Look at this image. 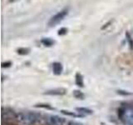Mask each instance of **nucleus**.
<instances>
[{
	"label": "nucleus",
	"instance_id": "nucleus-19",
	"mask_svg": "<svg viewBox=\"0 0 133 125\" xmlns=\"http://www.w3.org/2000/svg\"><path fill=\"white\" fill-rule=\"evenodd\" d=\"M111 23V21H110V22H108L107 23H106L105 25H104V26H103V27L102 28V29H105V28H106L107 27H108V26H109V25H110Z\"/></svg>",
	"mask_w": 133,
	"mask_h": 125
},
{
	"label": "nucleus",
	"instance_id": "nucleus-9",
	"mask_svg": "<svg viewBox=\"0 0 133 125\" xmlns=\"http://www.w3.org/2000/svg\"><path fill=\"white\" fill-rule=\"evenodd\" d=\"M76 110L77 112H79L80 114H91L93 113V111L91 109H89V108H77Z\"/></svg>",
	"mask_w": 133,
	"mask_h": 125
},
{
	"label": "nucleus",
	"instance_id": "nucleus-17",
	"mask_svg": "<svg viewBox=\"0 0 133 125\" xmlns=\"http://www.w3.org/2000/svg\"><path fill=\"white\" fill-rule=\"evenodd\" d=\"M3 125H19L14 121H2Z\"/></svg>",
	"mask_w": 133,
	"mask_h": 125
},
{
	"label": "nucleus",
	"instance_id": "nucleus-4",
	"mask_svg": "<svg viewBox=\"0 0 133 125\" xmlns=\"http://www.w3.org/2000/svg\"><path fill=\"white\" fill-rule=\"evenodd\" d=\"M47 125H63L65 119L57 115H48L45 118Z\"/></svg>",
	"mask_w": 133,
	"mask_h": 125
},
{
	"label": "nucleus",
	"instance_id": "nucleus-16",
	"mask_svg": "<svg viewBox=\"0 0 133 125\" xmlns=\"http://www.w3.org/2000/svg\"><path fill=\"white\" fill-rule=\"evenodd\" d=\"M66 33H68V28H62L59 29V30H58L57 34H58V35H60V36H62V35H65Z\"/></svg>",
	"mask_w": 133,
	"mask_h": 125
},
{
	"label": "nucleus",
	"instance_id": "nucleus-1",
	"mask_svg": "<svg viewBox=\"0 0 133 125\" xmlns=\"http://www.w3.org/2000/svg\"><path fill=\"white\" fill-rule=\"evenodd\" d=\"M37 119H38V115L30 111L21 112L18 114V120L20 123L26 125H32L35 123L37 122Z\"/></svg>",
	"mask_w": 133,
	"mask_h": 125
},
{
	"label": "nucleus",
	"instance_id": "nucleus-6",
	"mask_svg": "<svg viewBox=\"0 0 133 125\" xmlns=\"http://www.w3.org/2000/svg\"><path fill=\"white\" fill-rule=\"evenodd\" d=\"M124 118H126V122L129 125H133V109H125V114L122 119H123Z\"/></svg>",
	"mask_w": 133,
	"mask_h": 125
},
{
	"label": "nucleus",
	"instance_id": "nucleus-2",
	"mask_svg": "<svg viewBox=\"0 0 133 125\" xmlns=\"http://www.w3.org/2000/svg\"><path fill=\"white\" fill-rule=\"evenodd\" d=\"M68 8H65V9L62 10L61 12H57L56 15H54L53 17H52L51 19L49 20L48 26L49 27L56 26L57 23H59L63 19L66 15H68Z\"/></svg>",
	"mask_w": 133,
	"mask_h": 125
},
{
	"label": "nucleus",
	"instance_id": "nucleus-14",
	"mask_svg": "<svg viewBox=\"0 0 133 125\" xmlns=\"http://www.w3.org/2000/svg\"><path fill=\"white\" fill-rule=\"evenodd\" d=\"M36 108H45V109H52V108L48 105V104H43V103H39V104H36L35 105Z\"/></svg>",
	"mask_w": 133,
	"mask_h": 125
},
{
	"label": "nucleus",
	"instance_id": "nucleus-12",
	"mask_svg": "<svg viewBox=\"0 0 133 125\" xmlns=\"http://www.w3.org/2000/svg\"><path fill=\"white\" fill-rule=\"evenodd\" d=\"M29 52H30V49L27 48H20L17 50V53L20 55H27L29 53Z\"/></svg>",
	"mask_w": 133,
	"mask_h": 125
},
{
	"label": "nucleus",
	"instance_id": "nucleus-11",
	"mask_svg": "<svg viewBox=\"0 0 133 125\" xmlns=\"http://www.w3.org/2000/svg\"><path fill=\"white\" fill-rule=\"evenodd\" d=\"M41 42L44 46H46V47H51V46L54 44V41L50 39H43L41 40Z\"/></svg>",
	"mask_w": 133,
	"mask_h": 125
},
{
	"label": "nucleus",
	"instance_id": "nucleus-5",
	"mask_svg": "<svg viewBox=\"0 0 133 125\" xmlns=\"http://www.w3.org/2000/svg\"><path fill=\"white\" fill-rule=\"evenodd\" d=\"M66 90L65 89H62V88H60V89H52V90H48L46 91L44 94L47 95H57V96H62L64 95L66 93Z\"/></svg>",
	"mask_w": 133,
	"mask_h": 125
},
{
	"label": "nucleus",
	"instance_id": "nucleus-10",
	"mask_svg": "<svg viewBox=\"0 0 133 125\" xmlns=\"http://www.w3.org/2000/svg\"><path fill=\"white\" fill-rule=\"evenodd\" d=\"M72 94H73V96L75 98H78V99H84V98H85L84 93H83L82 92L80 91V90H74Z\"/></svg>",
	"mask_w": 133,
	"mask_h": 125
},
{
	"label": "nucleus",
	"instance_id": "nucleus-7",
	"mask_svg": "<svg viewBox=\"0 0 133 125\" xmlns=\"http://www.w3.org/2000/svg\"><path fill=\"white\" fill-rule=\"evenodd\" d=\"M52 71L53 73L56 75H60L62 72V65L58 62H55L52 64Z\"/></svg>",
	"mask_w": 133,
	"mask_h": 125
},
{
	"label": "nucleus",
	"instance_id": "nucleus-21",
	"mask_svg": "<svg viewBox=\"0 0 133 125\" xmlns=\"http://www.w3.org/2000/svg\"><path fill=\"white\" fill-rule=\"evenodd\" d=\"M32 125H42L41 123H37V122H36L35 123H33V124H32Z\"/></svg>",
	"mask_w": 133,
	"mask_h": 125
},
{
	"label": "nucleus",
	"instance_id": "nucleus-8",
	"mask_svg": "<svg viewBox=\"0 0 133 125\" xmlns=\"http://www.w3.org/2000/svg\"><path fill=\"white\" fill-rule=\"evenodd\" d=\"M75 83H76L77 86L82 88L84 86V82H83V78L82 74H80L79 73H76V76H75Z\"/></svg>",
	"mask_w": 133,
	"mask_h": 125
},
{
	"label": "nucleus",
	"instance_id": "nucleus-18",
	"mask_svg": "<svg viewBox=\"0 0 133 125\" xmlns=\"http://www.w3.org/2000/svg\"><path fill=\"white\" fill-rule=\"evenodd\" d=\"M12 65V63L11 62H6V63H3L2 64V67L3 68H8Z\"/></svg>",
	"mask_w": 133,
	"mask_h": 125
},
{
	"label": "nucleus",
	"instance_id": "nucleus-3",
	"mask_svg": "<svg viewBox=\"0 0 133 125\" xmlns=\"http://www.w3.org/2000/svg\"><path fill=\"white\" fill-rule=\"evenodd\" d=\"M2 118L3 121H12L18 119V114H15L9 108H2Z\"/></svg>",
	"mask_w": 133,
	"mask_h": 125
},
{
	"label": "nucleus",
	"instance_id": "nucleus-13",
	"mask_svg": "<svg viewBox=\"0 0 133 125\" xmlns=\"http://www.w3.org/2000/svg\"><path fill=\"white\" fill-rule=\"evenodd\" d=\"M126 37H127V40L128 42V44H129V46H130V48L132 50L133 49V39H131V36L128 32H127L126 33Z\"/></svg>",
	"mask_w": 133,
	"mask_h": 125
},
{
	"label": "nucleus",
	"instance_id": "nucleus-20",
	"mask_svg": "<svg viewBox=\"0 0 133 125\" xmlns=\"http://www.w3.org/2000/svg\"><path fill=\"white\" fill-rule=\"evenodd\" d=\"M69 125H82L80 123H70Z\"/></svg>",
	"mask_w": 133,
	"mask_h": 125
},
{
	"label": "nucleus",
	"instance_id": "nucleus-15",
	"mask_svg": "<svg viewBox=\"0 0 133 125\" xmlns=\"http://www.w3.org/2000/svg\"><path fill=\"white\" fill-rule=\"evenodd\" d=\"M62 114H63L65 115H68V116H72V117H80L82 115H77L76 114H74V113H71L69 111H66V110H62L61 111Z\"/></svg>",
	"mask_w": 133,
	"mask_h": 125
}]
</instances>
